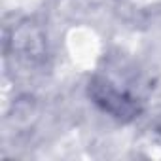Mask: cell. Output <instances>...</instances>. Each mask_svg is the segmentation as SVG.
<instances>
[{
  "label": "cell",
  "mask_w": 161,
  "mask_h": 161,
  "mask_svg": "<svg viewBox=\"0 0 161 161\" xmlns=\"http://www.w3.org/2000/svg\"><path fill=\"white\" fill-rule=\"evenodd\" d=\"M89 95L97 106H101L104 112H108L110 116L123 119V121L136 118L142 110L140 101L136 97L116 87L112 82H108L104 78H93L89 82Z\"/></svg>",
  "instance_id": "obj_1"
}]
</instances>
